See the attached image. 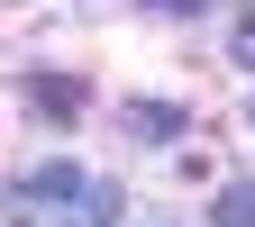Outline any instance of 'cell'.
Returning <instances> with one entry per match:
<instances>
[{"label":"cell","instance_id":"cell-1","mask_svg":"<svg viewBox=\"0 0 255 227\" xmlns=\"http://www.w3.org/2000/svg\"><path fill=\"white\" fill-rule=\"evenodd\" d=\"M82 164H73V154H55V164H37V173H18V191H9V209L27 218V209H73L82 200Z\"/></svg>","mask_w":255,"mask_h":227},{"label":"cell","instance_id":"cell-2","mask_svg":"<svg viewBox=\"0 0 255 227\" xmlns=\"http://www.w3.org/2000/svg\"><path fill=\"white\" fill-rule=\"evenodd\" d=\"M119 127H128V137H146V146H173L191 118H182L173 100H128V109H119Z\"/></svg>","mask_w":255,"mask_h":227},{"label":"cell","instance_id":"cell-3","mask_svg":"<svg viewBox=\"0 0 255 227\" xmlns=\"http://www.w3.org/2000/svg\"><path fill=\"white\" fill-rule=\"evenodd\" d=\"M27 100H37L46 118H82V82L73 73H27Z\"/></svg>","mask_w":255,"mask_h":227},{"label":"cell","instance_id":"cell-4","mask_svg":"<svg viewBox=\"0 0 255 227\" xmlns=\"http://www.w3.org/2000/svg\"><path fill=\"white\" fill-rule=\"evenodd\" d=\"M55 218H64V227H110V218H119V182H91L82 200H73V209H55Z\"/></svg>","mask_w":255,"mask_h":227},{"label":"cell","instance_id":"cell-5","mask_svg":"<svg viewBox=\"0 0 255 227\" xmlns=\"http://www.w3.org/2000/svg\"><path fill=\"white\" fill-rule=\"evenodd\" d=\"M210 227H255V182H228L210 200Z\"/></svg>","mask_w":255,"mask_h":227},{"label":"cell","instance_id":"cell-6","mask_svg":"<svg viewBox=\"0 0 255 227\" xmlns=\"http://www.w3.org/2000/svg\"><path fill=\"white\" fill-rule=\"evenodd\" d=\"M228 55H237L246 73H255V18H237V37H228Z\"/></svg>","mask_w":255,"mask_h":227},{"label":"cell","instance_id":"cell-7","mask_svg":"<svg viewBox=\"0 0 255 227\" xmlns=\"http://www.w3.org/2000/svg\"><path fill=\"white\" fill-rule=\"evenodd\" d=\"M146 9H164V18H201L210 0H146Z\"/></svg>","mask_w":255,"mask_h":227},{"label":"cell","instance_id":"cell-8","mask_svg":"<svg viewBox=\"0 0 255 227\" xmlns=\"http://www.w3.org/2000/svg\"><path fill=\"white\" fill-rule=\"evenodd\" d=\"M246 127H255V91H246Z\"/></svg>","mask_w":255,"mask_h":227}]
</instances>
